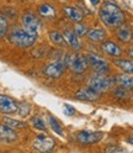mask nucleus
Listing matches in <instances>:
<instances>
[{"label": "nucleus", "instance_id": "9d476101", "mask_svg": "<svg viewBox=\"0 0 133 153\" xmlns=\"http://www.w3.org/2000/svg\"><path fill=\"white\" fill-rule=\"evenodd\" d=\"M21 24L22 27H25L26 30L35 33H38L42 27V22L38 19V16H36L32 13H25L21 17Z\"/></svg>", "mask_w": 133, "mask_h": 153}, {"label": "nucleus", "instance_id": "72a5a7b5", "mask_svg": "<svg viewBox=\"0 0 133 153\" xmlns=\"http://www.w3.org/2000/svg\"><path fill=\"white\" fill-rule=\"evenodd\" d=\"M59 1H68V0H59Z\"/></svg>", "mask_w": 133, "mask_h": 153}, {"label": "nucleus", "instance_id": "a878e982", "mask_svg": "<svg viewBox=\"0 0 133 153\" xmlns=\"http://www.w3.org/2000/svg\"><path fill=\"white\" fill-rule=\"evenodd\" d=\"M18 114V116L20 117H27L28 115H30L31 112V106L28 105V102L26 101H21V102H18V106H17V111Z\"/></svg>", "mask_w": 133, "mask_h": 153}, {"label": "nucleus", "instance_id": "1a4fd4ad", "mask_svg": "<svg viewBox=\"0 0 133 153\" xmlns=\"http://www.w3.org/2000/svg\"><path fill=\"white\" fill-rule=\"evenodd\" d=\"M74 98L80 101H86V102H95L100 100L101 98V93L96 91L95 89H92L89 85H85V87L80 88L79 90L75 91Z\"/></svg>", "mask_w": 133, "mask_h": 153}, {"label": "nucleus", "instance_id": "f3484780", "mask_svg": "<svg viewBox=\"0 0 133 153\" xmlns=\"http://www.w3.org/2000/svg\"><path fill=\"white\" fill-rule=\"evenodd\" d=\"M115 82L117 87H121L123 89H127V90H132L133 89V76L132 74L128 73H121L115 75Z\"/></svg>", "mask_w": 133, "mask_h": 153}, {"label": "nucleus", "instance_id": "6e6552de", "mask_svg": "<svg viewBox=\"0 0 133 153\" xmlns=\"http://www.w3.org/2000/svg\"><path fill=\"white\" fill-rule=\"evenodd\" d=\"M86 59L89 63V67H91L92 72L99 73H110V63L103 58V57L95 54V53H88Z\"/></svg>", "mask_w": 133, "mask_h": 153}, {"label": "nucleus", "instance_id": "4468645a", "mask_svg": "<svg viewBox=\"0 0 133 153\" xmlns=\"http://www.w3.org/2000/svg\"><path fill=\"white\" fill-rule=\"evenodd\" d=\"M115 35L116 38L121 42V43H125L128 45L132 40H133V31H132V27L128 24H121L118 27L115 28Z\"/></svg>", "mask_w": 133, "mask_h": 153}, {"label": "nucleus", "instance_id": "f8f14e48", "mask_svg": "<svg viewBox=\"0 0 133 153\" xmlns=\"http://www.w3.org/2000/svg\"><path fill=\"white\" fill-rule=\"evenodd\" d=\"M17 106L18 102L15 99L9 97V95L0 94V112L1 114H6V115L15 114L17 111Z\"/></svg>", "mask_w": 133, "mask_h": 153}, {"label": "nucleus", "instance_id": "6ab92c4d", "mask_svg": "<svg viewBox=\"0 0 133 153\" xmlns=\"http://www.w3.org/2000/svg\"><path fill=\"white\" fill-rule=\"evenodd\" d=\"M38 15L42 19H46V20H53V19L57 17V10L51 4H41L38 6Z\"/></svg>", "mask_w": 133, "mask_h": 153}, {"label": "nucleus", "instance_id": "7c9ffc66", "mask_svg": "<svg viewBox=\"0 0 133 153\" xmlns=\"http://www.w3.org/2000/svg\"><path fill=\"white\" fill-rule=\"evenodd\" d=\"M127 54H128V57L133 61V46H131L129 48H128V51H127Z\"/></svg>", "mask_w": 133, "mask_h": 153}, {"label": "nucleus", "instance_id": "0eeeda50", "mask_svg": "<svg viewBox=\"0 0 133 153\" xmlns=\"http://www.w3.org/2000/svg\"><path fill=\"white\" fill-rule=\"evenodd\" d=\"M57 146V143L53 137L46 135V133H41L37 135L32 142V147L38 151V152H52Z\"/></svg>", "mask_w": 133, "mask_h": 153}, {"label": "nucleus", "instance_id": "39448f33", "mask_svg": "<svg viewBox=\"0 0 133 153\" xmlns=\"http://www.w3.org/2000/svg\"><path fill=\"white\" fill-rule=\"evenodd\" d=\"M103 138V133L99 131H90V130H83L74 135L75 142L80 146H92Z\"/></svg>", "mask_w": 133, "mask_h": 153}, {"label": "nucleus", "instance_id": "bb28decb", "mask_svg": "<svg viewBox=\"0 0 133 153\" xmlns=\"http://www.w3.org/2000/svg\"><path fill=\"white\" fill-rule=\"evenodd\" d=\"M7 32H9V20L4 15H0V40L5 37Z\"/></svg>", "mask_w": 133, "mask_h": 153}, {"label": "nucleus", "instance_id": "2eb2a0df", "mask_svg": "<svg viewBox=\"0 0 133 153\" xmlns=\"http://www.w3.org/2000/svg\"><path fill=\"white\" fill-rule=\"evenodd\" d=\"M64 36V40L65 43L68 45L70 48H73L74 51H79L81 48V41H80V37L74 32L73 28H65V30L62 32Z\"/></svg>", "mask_w": 133, "mask_h": 153}, {"label": "nucleus", "instance_id": "423d86ee", "mask_svg": "<svg viewBox=\"0 0 133 153\" xmlns=\"http://www.w3.org/2000/svg\"><path fill=\"white\" fill-rule=\"evenodd\" d=\"M66 68H68V67H66L64 59H57V61H53V62L44 65L43 74L48 79H58L65 73Z\"/></svg>", "mask_w": 133, "mask_h": 153}, {"label": "nucleus", "instance_id": "c85d7f7f", "mask_svg": "<svg viewBox=\"0 0 133 153\" xmlns=\"http://www.w3.org/2000/svg\"><path fill=\"white\" fill-rule=\"evenodd\" d=\"M64 114L68 115V116H74V115L77 114V110H75V108L72 106V105L64 104Z\"/></svg>", "mask_w": 133, "mask_h": 153}, {"label": "nucleus", "instance_id": "f257e3e1", "mask_svg": "<svg viewBox=\"0 0 133 153\" xmlns=\"http://www.w3.org/2000/svg\"><path fill=\"white\" fill-rule=\"evenodd\" d=\"M99 19L106 27L116 28L125 22L126 16L117 4L112 1H105L99 10Z\"/></svg>", "mask_w": 133, "mask_h": 153}, {"label": "nucleus", "instance_id": "c756f323", "mask_svg": "<svg viewBox=\"0 0 133 153\" xmlns=\"http://www.w3.org/2000/svg\"><path fill=\"white\" fill-rule=\"evenodd\" d=\"M105 152H126L125 148L122 147H117V146H113V145H110L107 147H105V149H103Z\"/></svg>", "mask_w": 133, "mask_h": 153}, {"label": "nucleus", "instance_id": "f03ea898", "mask_svg": "<svg viewBox=\"0 0 133 153\" xmlns=\"http://www.w3.org/2000/svg\"><path fill=\"white\" fill-rule=\"evenodd\" d=\"M7 38L10 43H13L16 47L28 48V47H32L36 43L37 38H38V33L28 31L22 26H14L7 32Z\"/></svg>", "mask_w": 133, "mask_h": 153}, {"label": "nucleus", "instance_id": "4be33fe9", "mask_svg": "<svg viewBox=\"0 0 133 153\" xmlns=\"http://www.w3.org/2000/svg\"><path fill=\"white\" fill-rule=\"evenodd\" d=\"M48 125H50V127L52 128V131L55 133V135H58V136H61V137L64 136L63 126L61 125V122L57 120L54 116H52V115H50V116H48Z\"/></svg>", "mask_w": 133, "mask_h": 153}, {"label": "nucleus", "instance_id": "cd10ccee", "mask_svg": "<svg viewBox=\"0 0 133 153\" xmlns=\"http://www.w3.org/2000/svg\"><path fill=\"white\" fill-rule=\"evenodd\" d=\"M73 30H74L75 33H77V35L81 38V37H84V36H86V33H88V31H89V28H88L86 25H84V24H81V22H75V24H74V27H73Z\"/></svg>", "mask_w": 133, "mask_h": 153}, {"label": "nucleus", "instance_id": "7ed1b4c3", "mask_svg": "<svg viewBox=\"0 0 133 153\" xmlns=\"http://www.w3.org/2000/svg\"><path fill=\"white\" fill-rule=\"evenodd\" d=\"M86 85L102 94L111 90L116 85V82H115V76L109 75V73L92 72L91 75L89 76Z\"/></svg>", "mask_w": 133, "mask_h": 153}, {"label": "nucleus", "instance_id": "ddd939ff", "mask_svg": "<svg viewBox=\"0 0 133 153\" xmlns=\"http://www.w3.org/2000/svg\"><path fill=\"white\" fill-rule=\"evenodd\" d=\"M63 13L66 16L68 20H70L72 22H81L85 17V14L83 13V10L79 6L75 5H64L63 6Z\"/></svg>", "mask_w": 133, "mask_h": 153}, {"label": "nucleus", "instance_id": "412c9836", "mask_svg": "<svg viewBox=\"0 0 133 153\" xmlns=\"http://www.w3.org/2000/svg\"><path fill=\"white\" fill-rule=\"evenodd\" d=\"M48 37H50V41L54 45V46H58V47H65V40H64V36L62 32L57 31V30H52L48 32Z\"/></svg>", "mask_w": 133, "mask_h": 153}, {"label": "nucleus", "instance_id": "a211bd4d", "mask_svg": "<svg viewBox=\"0 0 133 153\" xmlns=\"http://www.w3.org/2000/svg\"><path fill=\"white\" fill-rule=\"evenodd\" d=\"M107 32L105 31V28H100V27H95L88 31L86 37L88 40L92 43H101L103 40H106Z\"/></svg>", "mask_w": 133, "mask_h": 153}, {"label": "nucleus", "instance_id": "393cba45", "mask_svg": "<svg viewBox=\"0 0 133 153\" xmlns=\"http://www.w3.org/2000/svg\"><path fill=\"white\" fill-rule=\"evenodd\" d=\"M112 95H113V98H115L116 100L123 101V100H127V99L129 98V90L123 89V88H121V87H117V88L113 87Z\"/></svg>", "mask_w": 133, "mask_h": 153}, {"label": "nucleus", "instance_id": "9b49d317", "mask_svg": "<svg viewBox=\"0 0 133 153\" xmlns=\"http://www.w3.org/2000/svg\"><path fill=\"white\" fill-rule=\"evenodd\" d=\"M100 47H101L102 53H105L106 56L111 57V58H120L123 53V50L121 48V46L111 40H103Z\"/></svg>", "mask_w": 133, "mask_h": 153}, {"label": "nucleus", "instance_id": "473e14b6", "mask_svg": "<svg viewBox=\"0 0 133 153\" xmlns=\"http://www.w3.org/2000/svg\"><path fill=\"white\" fill-rule=\"evenodd\" d=\"M127 142L129 143V145H132V146H133V135H132V136H129V137L127 138Z\"/></svg>", "mask_w": 133, "mask_h": 153}, {"label": "nucleus", "instance_id": "dca6fc26", "mask_svg": "<svg viewBox=\"0 0 133 153\" xmlns=\"http://www.w3.org/2000/svg\"><path fill=\"white\" fill-rule=\"evenodd\" d=\"M17 138H18V133L16 132L15 128L5 125V123L0 125V140L3 142L13 143V142L17 141Z\"/></svg>", "mask_w": 133, "mask_h": 153}, {"label": "nucleus", "instance_id": "20e7f679", "mask_svg": "<svg viewBox=\"0 0 133 153\" xmlns=\"http://www.w3.org/2000/svg\"><path fill=\"white\" fill-rule=\"evenodd\" d=\"M64 62H65L66 67L75 74H84L89 68L86 56H84L79 52L66 54L64 58Z\"/></svg>", "mask_w": 133, "mask_h": 153}, {"label": "nucleus", "instance_id": "aec40b11", "mask_svg": "<svg viewBox=\"0 0 133 153\" xmlns=\"http://www.w3.org/2000/svg\"><path fill=\"white\" fill-rule=\"evenodd\" d=\"M113 64H115L118 69H121L123 73H128L133 75V61L132 59H125V58H115L113 61Z\"/></svg>", "mask_w": 133, "mask_h": 153}, {"label": "nucleus", "instance_id": "5701e85b", "mask_svg": "<svg viewBox=\"0 0 133 153\" xmlns=\"http://www.w3.org/2000/svg\"><path fill=\"white\" fill-rule=\"evenodd\" d=\"M3 122L5 123V125L10 126V127H13L15 130H20V128H26L27 127L26 122L20 121V120H15V119H11V117H4Z\"/></svg>", "mask_w": 133, "mask_h": 153}, {"label": "nucleus", "instance_id": "2f4dec72", "mask_svg": "<svg viewBox=\"0 0 133 153\" xmlns=\"http://www.w3.org/2000/svg\"><path fill=\"white\" fill-rule=\"evenodd\" d=\"M100 1H101V0H90V4L92 6H98L100 4Z\"/></svg>", "mask_w": 133, "mask_h": 153}, {"label": "nucleus", "instance_id": "b1692460", "mask_svg": "<svg viewBox=\"0 0 133 153\" xmlns=\"http://www.w3.org/2000/svg\"><path fill=\"white\" fill-rule=\"evenodd\" d=\"M30 122H31V125H32L33 128L38 130V131H47V123H46V121L41 116H38V115H35V116H32Z\"/></svg>", "mask_w": 133, "mask_h": 153}]
</instances>
